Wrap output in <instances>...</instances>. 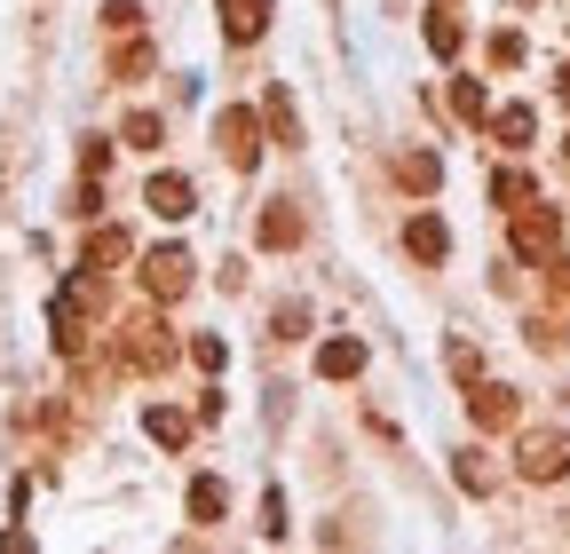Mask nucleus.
Masks as SVG:
<instances>
[{
  "mask_svg": "<svg viewBox=\"0 0 570 554\" xmlns=\"http://www.w3.org/2000/svg\"><path fill=\"white\" fill-rule=\"evenodd\" d=\"M508 246H515V261H547V254H562V206H547V198L508 206Z\"/></svg>",
  "mask_w": 570,
  "mask_h": 554,
  "instance_id": "f257e3e1",
  "label": "nucleus"
},
{
  "mask_svg": "<svg viewBox=\"0 0 570 554\" xmlns=\"http://www.w3.org/2000/svg\"><path fill=\"white\" fill-rule=\"evenodd\" d=\"M515 475L523 483H562L570 475V428H515Z\"/></svg>",
  "mask_w": 570,
  "mask_h": 554,
  "instance_id": "f03ea898",
  "label": "nucleus"
},
{
  "mask_svg": "<svg viewBox=\"0 0 570 554\" xmlns=\"http://www.w3.org/2000/svg\"><path fill=\"white\" fill-rule=\"evenodd\" d=\"M119 365H127V373H167V365H175V333H167L159 317H127V325H119Z\"/></svg>",
  "mask_w": 570,
  "mask_h": 554,
  "instance_id": "7ed1b4c3",
  "label": "nucleus"
},
{
  "mask_svg": "<svg viewBox=\"0 0 570 554\" xmlns=\"http://www.w3.org/2000/svg\"><path fill=\"white\" fill-rule=\"evenodd\" d=\"M214 144H223V159H230L238 175H254V167H262V111H254V103L214 111Z\"/></svg>",
  "mask_w": 570,
  "mask_h": 554,
  "instance_id": "20e7f679",
  "label": "nucleus"
},
{
  "mask_svg": "<svg viewBox=\"0 0 570 554\" xmlns=\"http://www.w3.org/2000/svg\"><path fill=\"white\" fill-rule=\"evenodd\" d=\"M190 286H198V261L183 246H151V254H142V294H151V301H183Z\"/></svg>",
  "mask_w": 570,
  "mask_h": 554,
  "instance_id": "39448f33",
  "label": "nucleus"
},
{
  "mask_svg": "<svg viewBox=\"0 0 570 554\" xmlns=\"http://www.w3.org/2000/svg\"><path fill=\"white\" fill-rule=\"evenodd\" d=\"M515 412H523V396L508 380H468V421L483 436H515Z\"/></svg>",
  "mask_w": 570,
  "mask_h": 554,
  "instance_id": "423d86ee",
  "label": "nucleus"
},
{
  "mask_svg": "<svg viewBox=\"0 0 570 554\" xmlns=\"http://www.w3.org/2000/svg\"><path fill=\"white\" fill-rule=\"evenodd\" d=\"M302 238H309L302 206H294V198H269V206H262V222H254V246H262V254H294Z\"/></svg>",
  "mask_w": 570,
  "mask_h": 554,
  "instance_id": "0eeeda50",
  "label": "nucleus"
},
{
  "mask_svg": "<svg viewBox=\"0 0 570 554\" xmlns=\"http://www.w3.org/2000/svg\"><path fill=\"white\" fill-rule=\"evenodd\" d=\"M269 9H277V0H214V17H223V40H230V48H254V40L269 32Z\"/></svg>",
  "mask_w": 570,
  "mask_h": 554,
  "instance_id": "6e6552de",
  "label": "nucleus"
},
{
  "mask_svg": "<svg viewBox=\"0 0 570 554\" xmlns=\"http://www.w3.org/2000/svg\"><path fill=\"white\" fill-rule=\"evenodd\" d=\"M142 206H151L159 222H190V215H198V190H190V175H151Z\"/></svg>",
  "mask_w": 570,
  "mask_h": 554,
  "instance_id": "1a4fd4ad",
  "label": "nucleus"
},
{
  "mask_svg": "<svg viewBox=\"0 0 570 554\" xmlns=\"http://www.w3.org/2000/svg\"><path fill=\"white\" fill-rule=\"evenodd\" d=\"M404 254L428 261V269L452 261V230H444V215H412V222H404Z\"/></svg>",
  "mask_w": 570,
  "mask_h": 554,
  "instance_id": "9d476101",
  "label": "nucleus"
},
{
  "mask_svg": "<svg viewBox=\"0 0 570 554\" xmlns=\"http://www.w3.org/2000/svg\"><path fill=\"white\" fill-rule=\"evenodd\" d=\"M452 483H460L468 499H491V492H499V467H491V452H483V444H460V452H452Z\"/></svg>",
  "mask_w": 570,
  "mask_h": 554,
  "instance_id": "9b49d317",
  "label": "nucleus"
},
{
  "mask_svg": "<svg viewBox=\"0 0 570 554\" xmlns=\"http://www.w3.org/2000/svg\"><path fill=\"white\" fill-rule=\"evenodd\" d=\"M356 373H365V340H356V333L317 340V380H356Z\"/></svg>",
  "mask_w": 570,
  "mask_h": 554,
  "instance_id": "f8f14e48",
  "label": "nucleus"
},
{
  "mask_svg": "<svg viewBox=\"0 0 570 554\" xmlns=\"http://www.w3.org/2000/svg\"><path fill=\"white\" fill-rule=\"evenodd\" d=\"M483 127H491V144H499V151H523L531 135H539V111H531V103H499Z\"/></svg>",
  "mask_w": 570,
  "mask_h": 554,
  "instance_id": "ddd939ff",
  "label": "nucleus"
},
{
  "mask_svg": "<svg viewBox=\"0 0 570 554\" xmlns=\"http://www.w3.org/2000/svg\"><path fill=\"white\" fill-rule=\"evenodd\" d=\"M190 428H198V421H190V412H175V404H151V412H142V436H151L159 452H183Z\"/></svg>",
  "mask_w": 570,
  "mask_h": 554,
  "instance_id": "4468645a",
  "label": "nucleus"
},
{
  "mask_svg": "<svg viewBox=\"0 0 570 554\" xmlns=\"http://www.w3.org/2000/svg\"><path fill=\"white\" fill-rule=\"evenodd\" d=\"M262 119H269V144L302 151V111H294V96H285V88H269V96H262Z\"/></svg>",
  "mask_w": 570,
  "mask_h": 554,
  "instance_id": "2eb2a0df",
  "label": "nucleus"
},
{
  "mask_svg": "<svg viewBox=\"0 0 570 554\" xmlns=\"http://www.w3.org/2000/svg\"><path fill=\"white\" fill-rule=\"evenodd\" d=\"M183 507H190V523H223L230 515V483L223 475H190V499Z\"/></svg>",
  "mask_w": 570,
  "mask_h": 554,
  "instance_id": "dca6fc26",
  "label": "nucleus"
},
{
  "mask_svg": "<svg viewBox=\"0 0 570 554\" xmlns=\"http://www.w3.org/2000/svg\"><path fill=\"white\" fill-rule=\"evenodd\" d=\"M396 182H404L412 198H436V182H444V159H436V151H404V159H396Z\"/></svg>",
  "mask_w": 570,
  "mask_h": 554,
  "instance_id": "f3484780",
  "label": "nucleus"
},
{
  "mask_svg": "<svg viewBox=\"0 0 570 554\" xmlns=\"http://www.w3.org/2000/svg\"><path fill=\"white\" fill-rule=\"evenodd\" d=\"M127 254H135V238H127V230H104V222H96V230H88V254H80V261H88V269H119Z\"/></svg>",
  "mask_w": 570,
  "mask_h": 554,
  "instance_id": "a211bd4d",
  "label": "nucleus"
},
{
  "mask_svg": "<svg viewBox=\"0 0 570 554\" xmlns=\"http://www.w3.org/2000/svg\"><path fill=\"white\" fill-rule=\"evenodd\" d=\"M151 72V40L142 32H119V48H111V80H142Z\"/></svg>",
  "mask_w": 570,
  "mask_h": 554,
  "instance_id": "6ab92c4d",
  "label": "nucleus"
},
{
  "mask_svg": "<svg viewBox=\"0 0 570 554\" xmlns=\"http://www.w3.org/2000/svg\"><path fill=\"white\" fill-rule=\"evenodd\" d=\"M428 48H436L444 63H452V56L468 48V32H460V17H452V0H444V9H436V17H428Z\"/></svg>",
  "mask_w": 570,
  "mask_h": 554,
  "instance_id": "aec40b11",
  "label": "nucleus"
},
{
  "mask_svg": "<svg viewBox=\"0 0 570 554\" xmlns=\"http://www.w3.org/2000/svg\"><path fill=\"white\" fill-rule=\"evenodd\" d=\"M452 119H468V127H483V119H491V96H483V80H452Z\"/></svg>",
  "mask_w": 570,
  "mask_h": 554,
  "instance_id": "412c9836",
  "label": "nucleus"
},
{
  "mask_svg": "<svg viewBox=\"0 0 570 554\" xmlns=\"http://www.w3.org/2000/svg\"><path fill=\"white\" fill-rule=\"evenodd\" d=\"M159 135H167V119H159V111H127L119 144H135V151H159Z\"/></svg>",
  "mask_w": 570,
  "mask_h": 554,
  "instance_id": "4be33fe9",
  "label": "nucleus"
},
{
  "mask_svg": "<svg viewBox=\"0 0 570 554\" xmlns=\"http://www.w3.org/2000/svg\"><path fill=\"white\" fill-rule=\"evenodd\" d=\"M523 198H539L523 167H499V175H491V206H523Z\"/></svg>",
  "mask_w": 570,
  "mask_h": 554,
  "instance_id": "5701e85b",
  "label": "nucleus"
},
{
  "mask_svg": "<svg viewBox=\"0 0 570 554\" xmlns=\"http://www.w3.org/2000/svg\"><path fill=\"white\" fill-rule=\"evenodd\" d=\"M444 365H452V380H483V357H475V340H444Z\"/></svg>",
  "mask_w": 570,
  "mask_h": 554,
  "instance_id": "b1692460",
  "label": "nucleus"
},
{
  "mask_svg": "<svg viewBox=\"0 0 570 554\" xmlns=\"http://www.w3.org/2000/svg\"><path fill=\"white\" fill-rule=\"evenodd\" d=\"M190 365H198V373H223V365H230V349H223L214 333H198V340H190Z\"/></svg>",
  "mask_w": 570,
  "mask_h": 554,
  "instance_id": "393cba45",
  "label": "nucleus"
},
{
  "mask_svg": "<svg viewBox=\"0 0 570 554\" xmlns=\"http://www.w3.org/2000/svg\"><path fill=\"white\" fill-rule=\"evenodd\" d=\"M104 32H142V9L135 0H104Z\"/></svg>",
  "mask_w": 570,
  "mask_h": 554,
  "instance_id": "a878e982",
  "label": "nucleus"
},
{
  "mask_svg": "<svg viewBox=\"0 0 570 554\" xmlns=\"http://www.w3.org/2000/svg\"><path fill=\"white\" fill-rule=\"evenodd\" d=\"M491 63H499V72H515V63H523V32H491Z\"/></svg>",
  "mask_w": 570,
  "mask_h": 554,
  "instance_id": "bb28decb",
  "label": "nucleus"
},
{
  "mask_svg": "<svg viewBox=\"0 0 570 554\" xmlns=\"http://www.w3.org/2000/svg\"><path fill=\"white\" fill-rule=\"evenodd\" d=\"M302 333H309V309L285 301V309H277V340H302Z\"/></svg>",
  "mask_w": 570,
  "mask_h": 554,
  "instance_id": "cd10ccee",
  "label": "nucleus"
},
{
  "mask_svg": "<svg viewBox=\"0 0 570 554\" xmlns=\"http://www.w3.org/2000/svg\"><path fill=\"white\" fill-rule=\"evenodd\" d=\"M539 269H547V286H554V301H570V254H547Z\"/></svg>",
  "mask_w": 570,
  "mask_h": 554,
  "instance_id": "c85d7f7f",
  "label": "nucleus"
},
{
  "mask_svg": "<svg viewBox=\"0 0 570 554\" xmlns=\"http://www.w3.org/2000/svg\"><path fill=\"white\" fill-rule=\"evenodd\" d=\"M111 167V144H104V135H88V151H80V175H104Z\"/></svg>",
  "mask_w": 570,
  "mask_h": 554,
  "instance_id": "c756f323",
  "label": "nucleus"
},
{
  "mask_svg": "<svg viewBox=\"0 0 570 554\" xmlns=\"http://www.w3.org/2000/svg\"><path fill=\"white\" fill-rule=\"evenodd\" d=\"M531 349H562V325L554 317H531Z\"/></svg>",
  "mask_w": 570,
  "mask_h": 554,
  "instance_id": "7c9ffc66",
  "label": "nucleus"
},
{
  "mask_svg": "<svg viewBox=\"0 0 570 554\" xmlns=\"http://www.w3.org/2000/svg\"><path fill=\"white\" fill-rule=\"evenodd\" d=\"M262 531H269V538H285V499H277V492L262 499Z\"/></svg>",
  "mask_w": 570,
  "mask_h": 554,
  "instance_id": "2f4dec72",
  "label": "nucleus"
},
{
  "mask_svg": "<svg viewBox=\"0 0 570 554\" xmlns=\"http://www.w3.org/2000/svg\"><path fill=\"white\" fill-rule=\"evenodd\" d=\"M554 96H562V103H570V63H562V72H554Z\"/></svg>",
  "mask_w": 570,
  "mask_h": 554,
  "instance_id": "473e14b6",
  "label": "nucleus"
},
{
  "mask_svg": "<svg viewBox=\"0 0 570 554\" xmlns=\"http://www.w3.org/2000/svg\"><path fill=\"white\" fill-rule=\"evenodd\" d=\"M562 159H570V135H562Z\"/></svg>",
  "mask_w": 570,
  "mask_h": 554,
  "instance_id": "72a5a7b5",
  "label": "nucleus"
}]
</instances>
